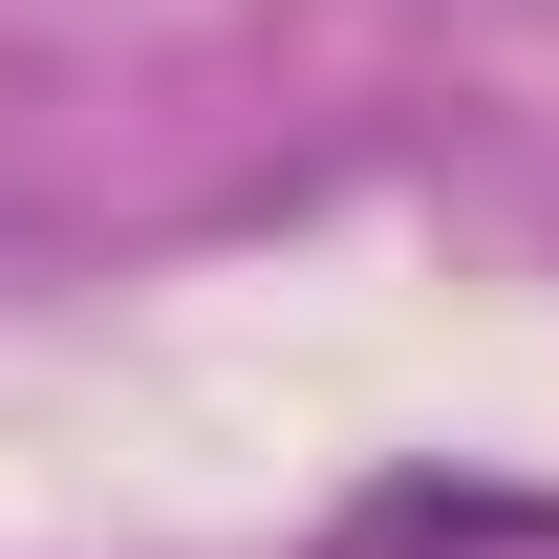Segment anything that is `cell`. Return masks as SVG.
Segmentation results:
<instances>
[{
  "label": "cell",
  "instance_id": "obj_1",
  "mask_svg": "<svg viewBox=\"0 0 559 559\" xmlns=\"http://www.w3.org/2000/svg\"><path fill=\"white\" fill-rule=\"evenodd\" d=\"M345 559H559V495H495V474H388L345 516Z\"/></svg>",
  "mask_w": 559,
  "mask_h": 559
}]
</instances>
